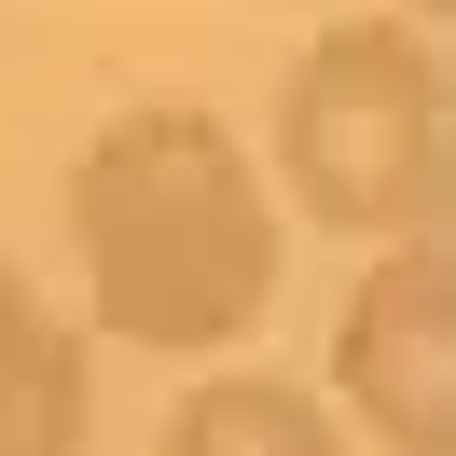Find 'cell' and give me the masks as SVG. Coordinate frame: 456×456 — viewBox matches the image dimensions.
<instances>
[{
  "label": "cell",
  "mask_w": 456,
  "mask_h": 456,
  "mask_svg": "<svg viewBox=\"0 0 456 456\" xmlns=\"http://www.w3.org/2000/svg\"><path fill=\"white\" fill-rule=\"evenodd\" d=\"M277 194L263 152L235 139L208 97H125L84 152H69V263L111 346L152 360H222L277 305Z\"/></svg>",
  "instance_id": "1"
},
{
  "label": "cell",
  "mask_w": 456,
  "mask_h": 456,
  "mask_svg": "<svg viewBox=\"0 0 456 456\" xmlns=\"http://www.w3.org/2000/svg\"><path fill=\"white\" fill-rule=\"evenodd\" d=\"M263 194L277 222H318L346 249H401L443 235V56L415 14H332L305 56L277 69V125H263Z\"/></svg>",
  "instance_id": "2"
},
{
  "label": "cell",
  "mask_w": 456,
  "mask_h": 456,
  "mask_svg": "<svg viewBox=\"0 0 456 456\" xmlns=\"http://www.w3.org/2000/svg\"><path fill=\"white\" fill-rule=\"evenodd\" d=\"M332 387H346L373 456H456V263H443V235H401V249H373L346 277Z\"/></svg>",
  "instance_id": "3"
},
{
  "label": "cell",
  "mask_w": 456,
  "mask_h": 456,
  "mask_svg": "<svg viewBox=\"0 0 456 456\" xmlns=\"http://www.w3.org/2000/svg\"><path fill=\"white\" fill-rule=\"evenodd\" d=\"M84 428H97V360L0 249V456H84Z\"/></svg>",
  "instance_id": "4"
},
{
  "label": "cell",
  "mask_w": 456,
  "mask_h": 456,
  "mask_svg": "<svg viewBox=\"0 0 456 456\" xmlns=\"http://www.w3.org/2000/svg\"><path fill=\"white\" fill-rule=\"evenodd\" d=\"M152 456H346V428L305 373H194Z\"/></svg>",
  "instance_id": "5"
}]
</instances>
